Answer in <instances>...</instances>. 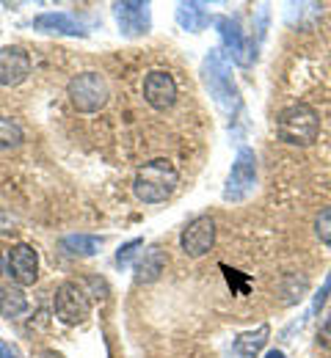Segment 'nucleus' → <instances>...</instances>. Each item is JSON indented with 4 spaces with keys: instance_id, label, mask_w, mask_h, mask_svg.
I'll return each instance as SVG.
<instances>
[{
    "instance_id": "obj_5",
    "label": "nucleus",
    "mask_w": 331,
    "mask_h": 358,
    "mask_svg": "<svg viewBox=\"0 0 331 358\" xmlns=\"http://www.w3.org/2000/svg\"><path fill=\"white\" fill-rule=\"evenodd\" d=\"M141 96L155 113H169V110L180 102V86H177V80H174L171 72H166V69H152V72H146V78H143Z\"/></svg>"
},
{
    "instance_id": "obj_13",
    "label": "nucleus",
    "mask_w": 331,
    "mask_h": 358,
    "mask_svg": "<svg viewBox=\"0 0 331 358\" xmlns=\"http://www.w3.org/2000/svg\"><path fill=\"white\" fill-rule=\"evenodd\" d=\"M268 336H271V328L268 325H260L257 331H246L235 339V350L243 358H257V353L268 345Z\"/></svg>"
},
{
    "instance_id": "obj_8",
    "label": "nucleus",
    "mask_w": 331,
    "mask_h": 358,
    "mask_svg": "<svg viewBox=\"0 0 331 358\" xmlns=\"http://www.w3.org/2000/svg\"><path fill=\"white\" fill-rule=\"evenodd\" d=\"M254 182H257V157H254L251 149H240V152H237V160L232 163L230 179H227L224 199H227V201H240V199H246V196L254 190Z\"/></svg>"
},
{
    "instance_id": "obj_24",
    "label": "nucleus",
    "mask_w": 331,
    "mask_h": 358,
    "mask_svg": "<svg viewBox=\"0 0 331 358\" xmlns=\"http://www.w3.org/2000/svg\"><path fill=\"white\" fill-rule=\"evenodd\" d=\"M6 273V259H3V254H0V275Z\"/></svg>"
},
{
    "instance_id": "obj_17",
    "label": "nucleus",
    "mask_w": 331,
    "mask_h": 358,
    "mask_svg": "<svg viewBox=\"0 0 331 358\" xmlns=\"http://www.w3.org/2000/svg\"><path fill=\"white\" fill-rule=\"evenodd\" d=\"M315 234L323 245H331V207L321 210L318 218H315Z\"/></svg>"
},
{
    "instance_id": "obj_15",
    "label": "nucleus",
    "mask_w": 331,
    "mask_h": 358,
    "mask_svg": "<svg viewBox=\"0 0 331 358\" xmlns=\"http://www.w3.org/2000/svg\"><path fill=\"white\" fill-rule=\"evenodd\" d=\"M39 31H48V34H69V36H75V34H80V25L69 17V14H42V17H36V22H34Z\"/></svg>"
},
{
    "instance_id": "obj_2",
    "label": "nucleus",
    "mask_w": 331,
    "mask_h": 358,
    "mask_svg": "<svg viewBox=\"0 0 331 358\" xmlns=\"http://www.w3.org/2000/svg\"><path fill=\"white\" fill-rule=\"evenodd\" d=\"M276 135L287 146H312L321 135V116L307 102H293L276 116Z\"/></svg>"
},
{
    "instance_id": "obj_7",
    "label": "nucleus",
    "mask_w": 331,
    "mask_h": 358,
    "mask_svg": "<svg viewBox=\"0 0 331 358\" xmlns=\"http://www.w3.org/2000/svg\"><path fill=\"white\" fill-rule=\"evenodd\" d=\"M6 275L17 287H31L39 281V254L28 243H17L6 257Z\"/></svg>"
},
{
    "instance_id": "obj_6",
    "label": "nucleus",
    "mask_w": 331,
    "mask_h": 358,
    "mask_svg": "<svg viewBox=\"0 0 331 358\" xmlns=\"http://www.w3.org/2000/svg\"><path fill=\"white\" fill-rule=\"evenodd\" d=\"M213 245H216V221L210 215L193 218L183 229V234H180V248H183V254L190 257V259L207 257L213 251Z\"/></svg>"
},
{
    "instance_id": "obj_23",
    "label": "nucleus",
    "mask_w": 331,
    "mask_h": 358,
    "mask_svg": "<svg viewBox=\"0 0 331 358\" xmlns=\"http://www.w3.org/2000/svg\"><path fill=\"white\" fill-rule=\"evenodd\" d=\"M265 358H284V353H282V350H268V353H265Z\"/></svg>"
},
{
    "instance_id": "obj_10",
    "label": "nucleus",
    "mask_w": 331,
    "mask_h": 358,
    "mask_svg": "<svg viewBox=\"0 0 331 358\" xmlns=\"http://www.w3.org/2000/svg\"><path fill=\"white\" fill-rule=\"evenodd\" d=\"M149 6L143 3H119L116 6V20H119V28L127 34V36H139L146 34L149 28Z\"/></svg>"
},
{
    "instance_id": "obj_21",
    "label": "nucleus",
    "mask_w": 331,
    "mask_h": 358,
    "mask_svg": "<svg viewBox=\"0 0 331 358\" xmlns=\"http://www.w3.org/2000/svg\"><path fill=\"white\" fill-rule=\"evenodd\" d=\"M39 358H64V356H61V353H55V350H42Z\"/></svg>"
},
{
    "instance_id": "obj_19",
    "label": "nucleus",
    "mask_w": 331,
    "mask_h": 358,
    "mask_svg": "<svg viewBox=\"0 0 331 358\" xmlns=\"http://www.w3.org/2000/svg\"><path fill=\"white\" fill-rule=\"evenodd\" d=\"M318 345L331 348V314L321 322V328H318Z\"/></svg>"
},
{
    "instance_id": "obj_20",
    "label": "nucleus",
    "mask_w": 331,
    "mask_h": 358,
    "mask_svg": "<svg viewBox=\"0 0 331 358\" xmlns=\"http://www.w3.org/2000/svg\"><path fill=\"white\" fill-rule=\"evenodd\" d=\"M331 289V273H329V278H326V284H323V289L318 292V298H315V312H321V306L326 303V292Z\"/></svg>"
},
{
    "instance_id": "obj_3",
    "label": "nucleus",
    "mask_w": 331,
    "mask_h": 358,
    "mask_svg": "<svg viewBox=\"0 0 331 358\" xmlns=\"http://www.w3.org/2000/svg\"><path fill=\"white\" fill-rule=\"evenodd\" d=\"M66 96L78 113H99L111 99V83L102 72L89 69L66 83Z\"/></svg>"
},
{
    "instance_id": "obj_22",
    "label": "nucleus",
    "mask_w": 331,
    "mask_h": 358,
    "mask_svg": "<svg viewBox=\"0 0 331 358\" xmlns=\"http://www.w3.org/2000/svg\"><path fill=\"white\" fill-rule=\"evenodd\" d=\"M0 358H14V356H11V350H8L3 342H0Z\"/></svg>"
},
{
    "instance_id": "obj_1",
    "label": "nucleus",
    "mask_w": 331,
    "mask_h": 358,
    "mask_svg": "<svg viewBox=\"0 0 331 358\" xmlns=\"http://www.w3.org/2000/svg\"><path fill=\"white\" fill-rule=\"evenodd\" d=\"M180 185V169L169 157L146 160L133 177V193L141 204H163Z\"/></svg>"
},
{
    "instance_id": "obj_18",
    "label": "nucleus",
    "mask_w": 331,
    "mask_h": 358,
    "mask_svg": "<svg viewBox=\"0 0 331 358\" xmlns=\"http://www.w3.org/2000/svg\"><path fill=\"white\" fill-rule=\"evenodd\" d=\"M136 248H143V240H133V243H127L122 251H119V257H116V262L119 265H127L133 257H136Z\"/></svg>"
},
{
    "instance_id": "obj_11",
    "label": "nucleus",
    "mask_w": 331,
    "mask_h": 358,
    "mask_svg": "<svg viewBox=\"0 0 331 358\" xmlns=\"http://www.w3.org/2000/svg\"><path fill=\"white\" fill-rule=\"evenodd\" d=\"M163 270H166V254L160 248H149L136 262V281L139 284H152L163 275Z\"/></svg>"
},
{
    "instance_id": "obj_12",
    "label": "nucleus",
    "mask_w": 331,
    "mask_h": 358,
    "mask_svg": "<svg viewBox=\"0 0 331 358\" xmlns=\"http://www.w3.org/2000/svg\"><path fill=\"white\" fill-rule=\"evenodd\" d=\"M28 312V295L22 287L17 284H6L0 287V317L6 320H17Z\"/></svg>"
},
{
    "instance_id": "obj_16",
    "label": "nucleus",
    "mask_w": 331,
    "mask_h": 358,
    "mask_svg": "<svg viewBox=\"0 0 331 358\" xmlns=\"http://www.w3.org/2000/svg\"><path fill=\"white\" fill-rule=\"evenodd\" d=\"M22 141H25V133H22V127H20L14 119H8V116H0V152L17 149Z\"/></svg>"
},
{
    "instance_id": "obj_14",
    "label": "nucleus",
    "mask_w": 331,
    "mask_h": 358,
    "mask_svg": "<svg viewBox=\"0 0 331 358\" xmlns=\"http://www.w3.org/2000/svg\"><path fill=\"white\" fill-rule=\"evenodd\" d=\"M105 245L102 237H92V234H69L61 240V248L69 257H94L97 251Z\"/></svg>"
},
{
    "instance_id": "obj_4",
    "label": "nucleus",
    "mask_w": 331,
    "mask_h": 358,
    "mask_svg": "<svg viewBox=\"0 0 331 358\" xmlns=\"http://www.w3.org/2000/svg\"><path fill=\"white\" fill-rule=\"evenodd\" d=\"M52 309L64 325H80L92 314V295L78 281H64L52 295Z\"/></svg>"
},
{
    "instance_id": "obj_9",
    "label": "nucleus",
    "mask_w": 331,
    "mask_h": 358,
    "mask_svg": "<svg viewBox=\"0 0 331 358\" xmlns=\"http://www.w3.org/2000/svg\"><path fill=\"white\" fill-rule=\"evenodd\" d=\"M28 75H31V55L25 52V47H0V86L14 89V86L25 83Z\"/></svg>"
}]
</instances>
